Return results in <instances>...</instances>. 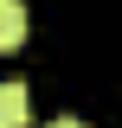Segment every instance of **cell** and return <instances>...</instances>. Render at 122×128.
<instances>
[{"instance_id": "obj_1", "label": "cell", "mask_w": 122, "mask_h": 128, "mask_svg": "<svg viewBox=\"0 0 122 128\" xmlns=\"http://www.w3.org/2000/svg\"><path fill=\"white\" fill-rule=\"evenodd\" d=\"M32 122V96L26 83H0V128H26Z\"/></svg>"}, {"instance_id": "obj_2", "label": "cell", "mask_w": 122, "mask_h": 128, "mask_svg": "<svg viewBox=\"0 0 122 128\" xmlns=\"http://www.w3.org/2000/svg\"><path fill=\"white\" fill-rule=\"evenodd\" d=\"M26 45V0H0V51Z\"/></svg>"}, {"instance_id": "obj_3", "label": "cell", "mask_w": 122, "mask_h": 128, "mask_svg": "<svg viewBox=\"0 0 122 128\" xmlns=\"http://www.w3.org/2000/svg\"><path fill=\"white\" fill-rule=\"evenodd\" d=\"M51 128H90V122H77V115H58V122H51Z\"/></svg>"}]
</instances>
